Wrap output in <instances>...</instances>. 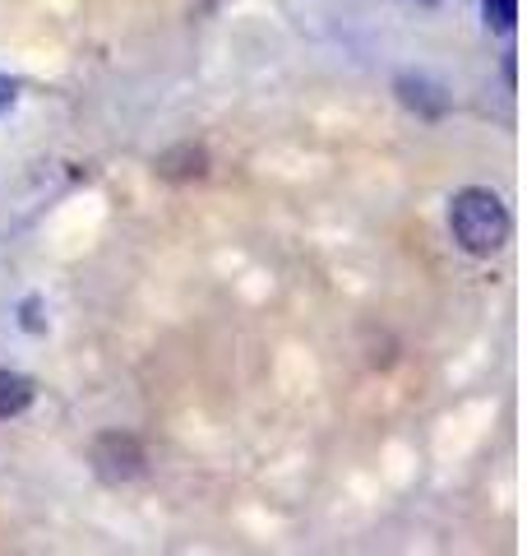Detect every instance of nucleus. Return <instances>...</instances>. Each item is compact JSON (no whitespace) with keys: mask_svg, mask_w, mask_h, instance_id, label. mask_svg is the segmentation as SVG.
<instances>
[{"mask_svg":"<svg viewBox=\"0 0 527 556\" xmlns=\"http://www.w3.org/2000/svg\"><path fill=\"white\" fill-rule=\"evenodd\" d=\"M449 232L459 241V251L490 260L496 251L509 247V232H514V218H509L504 200L496 190H481V186H467L453 195L449 204Z\"/></svg>","mask_w":527,"mask_h":556,"instance_id":"obj_1","label":"nucleus"},{"mask_svg":"<svg viewBox=\"0 0 527 556\" xmlns=\"http://www.w3.org/2000/svg\"><path fill=\"white\" fill-rule=\"evenodd\" d=\"M88 459H93V473L107 486H126L134 478H144V441L134 431H102L88 445Z\"/></svg>","mask_w":527,"mask_h":556,"instance_id":"obj_2","label":"nucleus"},{"mask_svg":"<svg viewBox=\"0 0 527 556\" xmlns=\"http://www.w3.org/2000/svg\"><path fill=\"white\" fill-rule=\"evenodd\" d=\"M398 98H402V108H412L416 116H426V121H439L449 112V93L439 89V84L421 79V75H402L398 79Z\"/></svg>","mask_w":527,"mask_h":556,"instance_id":"obj_3","label":"nucleus"},{"mask_svg":"<svg viewBox=\"0 0 527 556\" xmlns=\"http://www.w3.org/2000/svg\"><path fill=\"white\" fill-rule=\"evenodd\" d=\"M153 172L157 177H167V181H195V177L208 172V153H204V144H176L167 153H157Z\"/></svg>","mask_w":527,"mask_h":556,"instance_id":"obj_4","label":"nucleus"},{"mask_svg":"<svg viewBox=\"0 0 527 556\" xmlns=\"http://www.w3.org/2000/svg\"><path fill=\"white\" fill-rule=\"evenodd\" d=\"M33 380L20 376V371H10V367H0V422H10V417H20L33 408Z\"/></svg>","mask_w":527,"mask_h":556,"instance_id":"obj_5","label":"nucleus"},{"mask_svg":"<svg viewBox=\"0 0 527 556\" xmlns=\"http://www.w3.org/2000/svg\"><path fill=\"white\" fill-rule=\"evenodd\" d=\"M481 14H486L490 28L509 33V28L518 24V0H481Z\"/></svg>","mask_w":527,"mask_h":556,"instance_id":"obj_6","label":"nucleus"},{"mask_svg":"<svg viewBox=\"0 0 527 556\" xmlns=\"http://www.w3.org/2000/svg\"><path fill=\"white\" fill-rule=\"evenodd\" d=\"M20 325L28 329V334H42V329H47V320H42V302H38V298H24V302H20Z\"/></svg>","mask_w":527,"mask_h":556,"instance_id":"obj_7","label":"nucleus"},{"mask_svg":"<svg viewBox=\"0 0 527 556\" xmlns=\"http://www.w3.org/2000/svg\"><path fill=\"white\" fill-rule=\"evenodd\" d=\"M14 98H20V84H14L10 75H0V112H10Z\"/></svg>","mask_w":527,"mask_h":556,"instance_id":"obj_8","label":"nucleus"}]
</instances>
